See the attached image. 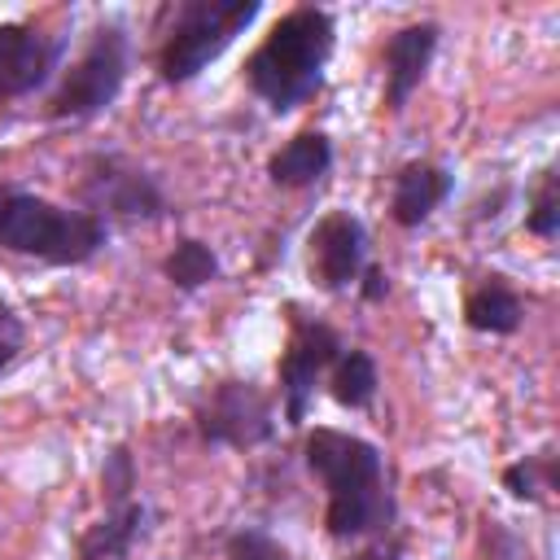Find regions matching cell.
Returning a JSON list of instances; mask_svg holds the SVG:
<instances>
[{
  "mask_svg": "<svg viewBox=\"0 0 560 560\" xmlns=\"http://www.w3.org/2000/svg\"><path fill=\"white\" fill-rule=\"evenodd\" d=\"M302 455L324 486V529L332 538H368L394 521L385 455L376 442L319 424L306 433Z\"/></svg>",
  "mask_w": 560,
  "mask_h": 560,
  "instance_id": "1",
  "label": "cell"
},
{
  "mask_svg": "<svg viewBox=\"0 0 560 560\" xmlns=\"http://www.w3.org/2000/svg\"><path fill=\"white\" fill-rule=\"evenodd\" d=\"M332 44H337V26H332L328 9L298 4V9L280 13L276 26L262 35V44L245 57L249 92L271 114L298 109L324 83V66L332 57Z\"/></svg>",
  "mask_w": 560,
  "mask_h": 560,
  "instance_id": "2",
  "label": "cell"
},
{
  "mask_svg": "<svg viewBox=\"0 0 560 560\" xmlns=\"http://www.w3.org/2000/svg\"><path fill=\"white\" fill-rule=\"evenodd\" d=\"M105 241L109 228L83 206H61L39 192L0 184V249L48 267H79L92 262Z\"/></svg>",
  "mask_w": 560,
  "mask_h": 560,
  "instance_id": "3",
  "label": "cell"
},
{
  "mask_svg": "<svg viewBox=\"0 0 560 560\" xmlns=\"http://www.w3.org/2000/svg\"><path fill=\"white\" fill-rule=\"evenodd\" d=\"M262 13L258 0H179L166 9V31L158 44V79L171 88L192 83L210 61H219L236 35Z\"/></svg>",
  "mask_w": 560,
  "mask_h": 560,
  "instance_id": "4",
  "label": "cell"
},
{
  "mask_svg": "<svg viewBox=\"0 0 560 560\" xmlns=\"http://www.w3.org/2000/svg\"><path fill=\"white\" fill-rule=\"evenodd\" d=\"M127 61H131V39L118 22H105L92 31L88 48L79 52V61L61 74V83L48 92L44 114L52 122H88L96 114H105L122 83H127Z\"/></svg>",
  "mask_w": 560,
  "mask_h": 560,
  "instance_id": "5",
  "label": "cell"
},
{
  "mask_svg": "<svg viewBox=\"0 0 560 560\" xmlns=\"http://www.w3.org/2000/svg\"><path fill=\"white\" fill-rule=\"evenodd\" d=\"M79 206L88 214L122 223H158L171 214V201L153 171L122 153H88L79 166Z\"/></svg>",
  "mask_w": 560,
  "mask_h": 560,
  "instance_id": "6",
  "label": "cell"
},
{
  "mask_svg": "<svg viewBox=\"0 0 560 560\" xmlns=\"http://www.w3.org/2000/svg\"><path fill=\"white\" fill-rule=\"evenodd\" d=\"M197 438L206 446H232V451H254L276 433V411H271V394L254 381L241 376H223L214 381L192 411Z\"/></svg>",
  "mask_w": 560,
  "mask_h": 560,
  "instance_id": "7",
  "label": "cell"
},
{
  "mask_svg": "<svg viewBox=\"0 0 560 560\" xmlns=\"http://www.w3.org/2000/svg\"><path fill=\"white\" fill-rule=\"evenodd\" d=\"M341 350H346V346H341L337 328H328L324 319L306 315L302 306H289V341H284L280 363H276L284 424L298 429V424L306 420V407H311L319 381L328 376V368L337 363Z\"/></svg>",
  "mask_w": 560,
  "mask_h": 560,
  "instance_id": "8",
  "label": "cell"
},
{
  "mask_svg": "<svg viewBox=\"0 0 560 560\" xmlns=\"http://www.w3.org/2000/svg\"><path fill=\"white\" fill-rule=\"evenodd\" d=\"M311 276L328 293H346L359 284L368 267V228L350 210H328L311 228Z\"/></svg>",
  "mask_w": 560,
  "mask_h": 560,
  "instance_id": "9",
  "label": "cell"
},
{
  "mask_svg": "<svg viewBox=\"0 0 560 560\" xmlns=\"http://www.w3.org/2000/svg\"><path fill=\"white\" fill-rule=\"evenodd\" d=\"M61 61V39L31 22H0V101H22L39 92Z\"/></svg>",
  "mask_w": 560,
  "mask_h": 560,
  "instance_id": "10",
  "label": "cell"
},
{
  "mask_svg": "<svg viewBox=\"0 0 560 560\" xmlns=\"http://www.w3.org/2000/svg\"><path fill=\"white\" fill-rule=\"evenodd\" d=\"M438 39H442L438 22H411L389 35V44H385V109L389 114H402L407 101L416 96V88L424 83Z\"/></svg>",
  "mask_w": 560,
  "mask_h": 560,
  "instance_id": "11",
  "label": "cell"
},
{
  "mask_svg": "<svg viewBox=\"0 0 560 560\" xmlns=\"http://www.w3.org/2000/svg\"><path fill=\"white\" fill-rule=\"evenodd\" d=\"M455 188V175L438 162H424V158H411L394 171V188H389V219L398 228H420L433 219V210L451 197Z\"/></svg>",
  "mask_w": 560,
  "mask_h": 560,
  "instance_id": "12",
  "label": "cell"
},
{
  "mask_svg": "<svg viewBox=\"0 0 560 560\" xmlns=\"http://www.w3.org/2000/svg\"><path fill=\"white\" fill-rule=\"evenodd\" d=\"M144 534H149V508L131 499L122 508H105V516L79 534L74 551L79 560H127Z\"/></svg>",
  "mask_w": 560,
  "mask_h": 560,
  "instance_id": "13",
  "label": "cell"
},
{
  "mask_svg": "<svg viewBox=\"0 0 560 560\" xmlns=\"http://www.w3.org/2000/svg\"><path fill=\"white\" fill-rule=\"evenodd\" d=\"M328 171H332V140L324 131H315V127L298 131L293 140H284L267 162V175H271L276 188H311Z\"/></svg>",
  "mask_w": 560,
  "mask_h": 560,
  "instance_id": "14",
  "label": "cell"
},
{
  "mask_svg": "<svg viewBox=\"0 0 560 560\" xmlns=\"http://www.w3.org/2000/svg\"><path fill=\"white\" fill-rule=\"evenodd\" d=\"M521 319H525V302L508 284V276H481V284H472L464 298V324L472 332L508 337L521 328Z\"/></svg>",
  "mask_w": 560,
  "mask_h": 560,
  "instance_id": "15",
  "label": "cell"
},
{
  "mask_svg": "<svg viewBox=\"0 0 560 560\" xmlns=\"http://www.w3.org/2000/svg\"><path fill=\"white\" fill-rule=\"evenodd\" d=\"M328 394L337 407H350V411H363L376 402V389H381V376H376V359L363 350V346H350L337 354V363L328 368Z\"/></svg>",
  "mask_w": 560,
  "mask_h": 560,
  "instance_id": "16",
  "label": "cell"
},
{
  "mask_svg": "<svg viewBox=\"0 0 560 560\" xmlns=\"http://www.w3.org/2000/svg\"><path fill=\"white\" fill-rule=\"evenodd\" d=\"M503 490L521 503H538L547 508L560 490V464H556V446H542L534 455H521L503 468Z\"/></svg>",
  "mask_w": 560,
  "mask_h": 560,
  "instance_id": "17",
  "label": "cell"
},
{
  "mask_svg": "<svg viewBox=\"0 0 560 560\" xmlns=\"http://www.w3.org/2000/svg\"><path fill=\"white\" fill-rule=\"evenodd\" d=\"M162 276H166L175 289L197 293V289H206L210 280H219V254H214L206 241L184 236V241H175V249L162 258Z\"/></svg>",
  "mask_w": 560,
  "mask_h": 560,
  "instance_id": "18",
  "label": "cell"
},
{
  "mask_svg": "<svg viewBox=\"0 0 560 560\" xmlns=\"http://www.w3.org/2000/svg\"><path fill=\"white\" fill-rule=\"evenodd\" d=\"M525 228L542 241H551L560 232V179H556V166H547L529 192V206H525Z\"/></svg>",
  "mask_w": 560,
  "mask_h": 560,
  "instance_id": "19",
  "label": "cell"
},
{
  "mask_svg": "<svg viewBox=\"0 0 560 560\" xmlns=\"http://www.w3.org/2000/svg\"><path fill=\"white\" fill-rule=\"evenodd\" d=\"M101 494H105V508L131 503V494H136V459H131L127 446H109V455L101 464Z\"/></svg>",
  "mask_w": 560,
  "mask_h": 560,
  "instance_id": "20",
  "label": "cell"
},
{
  "mask_svg": "<svg viewBox=\"0 0 560 560\" xmlns=\"http://www.w3.org/2000/svg\"><path fill=\"white\" fill-rule=\"evenodd\" d=\"M223 560H293L289 547L280 538H271L267 529H254V525H241L228 534L223 542Z\"/></svg>",
  "mask_w": 560,
  "mask_h": 560,
  "instance_id": "21",
  "label": "cell"
},
{
  "mask_svg": "<svg viewBox=\"0 0 560 560\" xmlns=\"http://www.w3.org/2000/svg\"><path fill=\"white\" fill-rule=\"evenodd\" d=\"M481 560H538V556L508 521L486 516L481 521Z\"/></svg>",
  "mask_w": 560,
  "mask_h": 560,
  "instance_id": "22",
  "label": "cell"
},
{
  "mask_svg": "<svg viewBox=\"0 0 560 560\" xmlns=\"http://www.w3.org/2000/svg\"><path fill=\"white\" fill-rule=\"evenodd\" d=\"M22 341H26L22 315H18L13 306H0V372L13 368V359L22 354Z\"/></svg>",
  "mask_w": 560,
  "mask_h": 560,
  "instance_id": "23",
  "label": "cell"
},
{
  "mask_svg": "<svg viewBox=\"0 0 560 560\" xmlns=\"http://www.w3.org/2000/svg\"><path fill=\"white\" fill-rule=\"evenodd\" d=\"M368 302H381L385 298V289H389V280H385V271L381 267H363V276H359V284H354Z\"/></svg>",
  "mask_w": 560,
  "mask_h": 560,
  "instance_id": "24",
  "label": "cell"
},
{
  "mask_svg": "<svg viewBox=\"0 0 560 560\" xmlns=\"http://www.w3.org/2000/svg\"><path fill=\"white\" fill-rule=\"evenodd\" d=\"M350 560H402V542H394V538H381V542L363 547V551H359V556H350Z\"/></svg>",
  "mask_w": 560,
  "mask_h": 560,
  "instance_id": "25",
  "label": "cell"
}]
</instances>
